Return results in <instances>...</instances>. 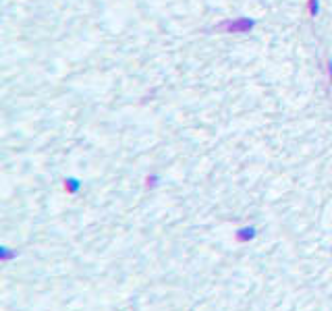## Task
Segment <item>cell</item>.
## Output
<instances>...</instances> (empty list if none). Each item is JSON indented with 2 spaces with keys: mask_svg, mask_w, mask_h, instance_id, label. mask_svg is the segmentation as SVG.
Returning a JSON list of instances; mask_svg holds the SVG:
<instances>
[{
  "mask_svg": "<svg viewBox=\"0 0 332 311\" xmlns=\"http://www.w3.org/2000/svg\"><path fill=\"white\" fill-rule=\"evenodd\" d=\"M235 239H237V243H247V241L256 239V228H253V226H245L241 230H237Z\"/></svg>",
  "mask_w": 332,
  "mask_h": 311,
  "instance_id": "obj_1",
  "label": "cell"
},
{
  "mask_svg": "<svg viewBox=\"0 0 332 311\" xmlns=\"http://www.w3.org/2000/svg\"><path fill=\"white\" fill-rule=\"evenodd\" d=\"M0 258H2V261H9L13 258H17V253L9 251V247H2V249H0Z\"/></svg>",
  "mask_w": 332,
  "mask_h": 311,
  "instance_id": "obj_2",
  "label": "cell"
}]
</instances>
